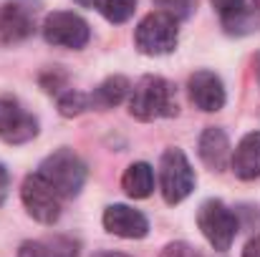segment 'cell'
Masks as SVG:
<instances>
[{
    "label": "cell",
    "mask_w": 260,
    "mask_h": 257,
    "mask_svg": "<svg viewBox=\"0 0 260 257\" xmlns=\"http://www.w3.org/2000/svg\"><path fill=\"white\" fill-rule=\"evenodd\" d=\"M174 86L162 76H144L129 91V114L139 121H157L177 116Z\"/></svg>",
    "instance_id": "cell-1"
},
{
    "label": "cell",
    "mask_w": 260,
    "mask_h": 257,
    "mask_svg": "<svg viewBox=\"0 0 260 257\" xmlns=\"http://www.w3.org/2000/svg\"><path fill=\"white\" fill-rule=\"evenodd\" d=\"M38 174L58 192L61 199H71L81 194L88 171L79 154H74L71 149H58L43 159V164L38 167Z\"/></svg>",
    "instance_id": "cell-2"
},
{
    "label": "cell",
    "mask_w": 260,
    "mask_h": 257,
    "mask_svg": "<svg viewBox=\"0 0 260 257\" xmlns=\"http://www.w3.org/2000/svg\"><path fill=\"white\" fill-rule=\"evenodd\" d=\"M194 169L182 149H167L159 159V192L167 204L184 202L194 189Z\"/></svg>",
    "instance_id": "cell-3"
},
{
    "label": "cell",
    "mask_w": 260,
    "mask_h": 257,
    "mask_svg": "<svg viewBox=\"0 0 260 257\" xmlns=\"http://www.w3.org/2000/svg\"><path fill=\"white\" fill-rule=\"evenodd\" d=\"M177 41H179L177 20L159 10L144 15L134 30V43L144 56H167L177 48Z\"/></svg>",
    "instance_id": "cell-4"
},
{
    "label": "cell",
    "mask_w": 260,
    "mask_h": 257,
    "mask_svg": "<svg viewBox=\"0 0 260 257\" xmlns=\"http://www.w3.org/2000/svg\"><path fill=\"white\" fill-rule=\"evenodd\" d=\"M197 227L205 235V240L217 250L225 252L235 242L238 235V217L230 212V207L220 199H207L197 212Z\"/></svg>",
    "instance_id": "cell-5"
},
{
    "label": "cell",
    "mask_w": 260,
    "mask_h": 257,
    "mask_svg": "<svg viewBox=\"0 0 260 257\" xmlns=\"http://www.w3.org/2000/svg\"><path fill=\"white\" fill-rule=\"evenodd\" d=\"M20 199H23V207L25 212L41 222V225H53L58 222L61 217V197L58 192L36 171V174H28L23 179V187H20Z\"/></svg>",
    "instance_id": "cell-6"
},
{
    "label": "cell",
    "mask_w": 260,
    "mask_h": 257,
    "mask_svg": "<svg viewBox=\"0 0 260 257\" xmlns=\"http://www.w3.org/2000/svg\"><path fill=\"white\" fill-rule=\"evenodd\" d=\"M43 38L56 48L79 51L91 41V28L81 15L69 10H56L43 20Z\"/></svg>",
    "instance_id": "cell-7"
},
{
    "label": "cell",
    "mask_w": 260,
    "mask_h": 257,
    "mask_svg": "<svg viewBox=\"0 0 260 257\" xmlns=\"http://www.w3.org/2000/svg\"><path fill=\"white\" fill-rule=\"evenodd\" d=\"M38 136V119L28 114L15 98H0V139L5 144H25Z\"/></svg>",
    "instance_id": "cell-8"
},
{
    "label": "cell",
    "mask_w": 260,
    "mask_h": 257,
    "mask_svg": "<svg viewBox=\"0 0 260 257\" xmlns=\"http://www.w3.org/2000/svg\"><path fill=\"white\" fill-rule=\"evenodd\" d=\"M104 230L116 235V237H124V240H142L149 235V222L147 217L134 209V207H126V204H111L104 209Z\"/></svg>",
    "instance_id": "cell-9"
},
{
    "label": "cell",
    "mask_w": 260,
    "mask_h": 257,
    "mask_svg": "<svg viewBox=\"0 0 260 257\" xmlns=\"http://www.w3.org/2000/svg\"><path fill=\"white\" fill-rule=\"evenodd\" d=\"M187 91H189L192 103L200 111H207V114L220 111L225 106V98H228L220 76L212 74V71H197V74H192L189 81H187Z\"/></svg>",
    "instance_id": "cell-10"
},
{
    "label": "cell",
    "mask_w": 260,
    "mask_h": 257,
    "mask_svg": "<svg viewBox=\"0 0 260 257\" xmlns=\"http://www.w3.org/2000/svg\"><path fill=\"white\" fill-rule=\"evenodd\" d=\"M197 152H200V159L210 167L212 171H222L230 164V157H233V149H230V139L222 129L217 126H207L200 136V144H197Z\"/></svg>",
    "instance_id": "cell-11"
},
{
    "label": "cell",
    "mask_w": 260,
    "mask_h": 257,
    "mask_svg": "<svg viewBox=\"0 0 260 257\" xmlns=\"http://www.w3.org/2000/svg\"><path fill=\"white\" fill-rule=\"evenodd\" d=\"M230 167L243 181L260 179V131H250L240 139L230 157Z\"/></svg>",
    "instance_id": "cell-12"
},
{
    "label": "cell",
    "mask_w": 260,
    "mask_h": 257,
    "mask_svg": "<svg viewBox=\"0 0 260 257\" xmlns=\"http://www.w3.org/2000/svg\"><path fill=\"white\" fill-rule=\"evenodd\" d=\"M33 33V18L15 3L0 5V46H13Z\"/></svg>",
    "instance_id": "cell-13"
},
{
    "label": "cell",
    "mask_w": 260,
    "mask_h": 257,
    "mask_svg": "<svg viewBox=\"0 0 260 257\" xmlns=\"http://www.w3.org/2000/svg\"><path fill=\"white\" fill-rule=\"evenodd\" d=\"M18 257H79V242H74L71 237L28 240L20 245Z\"/></svg>",
    "instance_id": "cell-14"
},
{
    "label": "cell",
    "mask_w": 260,
    "mask_h": 257,
    "mask_svg": "<svg viewBox=\"0 0 260 257\" xmlns=\"http://www.w3.org/2000/svg\"><path fill=\"white\" fill-rule=\"evenodd\" d=\"M132 86L124 76H109L104 84H99V88H93L88 93V106L96 111H109L114 106H119L126 96H129Z\"/></svg>",
    "instance_id": "cell-15"
},
{
    "label": "cell",
    "mask_w": 260,
    "mask_h": 257,
    "mask_svg": "<svg viewBox=\"0 0 260 257\" xmlns=\"http://www.w3.org/2000/svg\"><path fill=\"white\" fill-rule=\"evenodd\" d=\"M121 189L132 199H147L154 192V171L147 162H134L129 164L121 176Z\"/></svg>",
    "instance_id": "cell-16"
},
{
    "label": "cell",
    "mask_w": 260,
    "mask_h": 257,
    "mask_svg": "<svg viewBox=\"0 0 260 257\" xmlns=\"http://www.w3.org/2000/svg\"><path fill=\"white\" fill-rule=\"evenodd\" d=\"M93 8L109 23H126L137 10V0H93Z\"/></svg>",
    "instance_id": "cell-17"
},
{
    "label": "cell",
    "mask_w": 260,
    "mask_h": 257,
    "mask_svg": "<svg viewBox=\"0 0 260 257\" xmlns=\"http://www.w3.org/2000/svg\"><path fill=\"white\" fill-rule=\"evenodd\" d=\"M56 98H58V114L66 116V119H74V116H81L84 111H91V106H88V93H84V91L66 88V91H61Z\"/></svg>",
    "instance_id": "cell-18"
},
{
    "label": "cell",
    "mask_w": 260,
    "mask_h": 257,
    "mask_svg": "<svg viewBox=\"0 0 260 257\" xmlns=\"http://www.w3.org/2000/svg\"><path fill=\"white\" fill-rule=\"evenodd\" d=\"M212 5H215V10L220 13V18H222V23L228 25V30H230L233 25H238L240 18L245 15V0H212Z\"/></svg>",
    "instance_id": "cell-19"
},
{
    "label": "cell",
    "mask_w": 260,
    "mask_h": 257,
    "mask_svg": "<svg viewBox=\"0 0 260 257\" xmlns=\"http://www.w3.org/2000/svg\"><path fill=\"white\" fill-rule=\"evenodd\" d=\"M154 5L159 8V13H167L177 23L187 20L194 10V0H154Z\"/></svg>",
    "instance_id": "cell-20"
},
{
    "label": "cell",
    "mask_w": 260,
    "mask_h": 257,
    "mask_svg": "<svg viewBox=\"0 0 260 257\" xmlns=\"http://www.w3.org/2000/svg\"><path fill=\"white\" fill-rule=\"evenodd\" d=\"M66 74H58V68H51V71H46L43 76H41V86H43V91L46 93H61V91H66L69 86H66Z\"/></svg>",
    "instance_id": "cell-21"
},
{
    "label": "cell",
    "mask_w": 260,
    "mask_h": 257,
    "mask_svg": "<svg viewBox=\"0 0 260 257\" xmlns=\"http://www.w3.org/2000/svg\"><path fill=\"white\" fill-rule=\"evenodd\" d=\"M159 257H202L189 242H170L162 252H159Z\"/></svg>",
    "instance_id": "cell-22"
},
{
    "label": "cell",
    "mask_w": 260,
    "mask_h": 257,
    "mask_svg": "<svg viewBox=\"0 0 260 257\" xmlns=\"http://www.w3.org/2000/svg\"><path fill=\"white\" fill-rule=\"evenodd\" d=\"M8 189H10V174H8V169H5V164H0V204L5 202Z\"/></svg>",
    "instance_id": "cell-23"
},
{
    "label": "cell",
    "mask_w": 260,
    "mask_h": 257,
    "mask_svg": "<svg viewBox=\"0 0 260 257\" xmlns=\"http://www.w3.org/2000/svg\"><path fill=\"white\" fill-rule=\"evenodd\" d=\"M243 257H260V235H258V237H253V240L245 245Z\"/></svg>",
    "instance_id": "cell-24"
},
{
    "label": "cell",
    "mask_w": 260,
    "mask_h": 257,
    "mask_svg": "<svg viewBox=\"0 0 260 257\" xmlns=\"http://www.w3.org/2000/svg\"><path fill=\"white\" fill-rule=\"evenodd\" d=\"M91 257H129V255H124V252H93Z\"/></svg>",
    "instance_id": "cell-25"
},
{
    "label": "cell",
    "mask_w": 260,
    "mask_h": 257,
    "mask_svg": "<svg viewBox=\"0 0 260 257\" xmlns=\"http://www.w3.org/2000/svg\"><path fill=\"white\" fill-rule=\"evenodd\" d=\"M79 5H93V0H76Z\"/></svg>",
    "instance_id": "cell-26"
},
{
    "label": "cell",
    "mask_w": 260,
    "mask_h": 257,
    "mask_svg": "<svg viewBox=\"0 0 260 257\" xmlns=\"http://www.w3.org/2000/svg\"><path fill=\"white\" fill-rule=\"evenodd\" d=\"M255 63H258V76H260V56H258V61H255Z\"/></svg>",
    "instance_id": "cell-27"
},
{
    "label": "cell",
    "mask_w": 260,
    "mask_h": 257,
    "mask_svg": "<svg viewBox=\"0 0 260 257\" xmlns=\"http://www.w3.org/2000/svg\"><path fill=\"white\" fill-rule=\"evenodd\" d=\"M255 5H258V8H260V0H255Z\"/></svg>",
    "instance_id": "cell-28"
}]
</instances>
